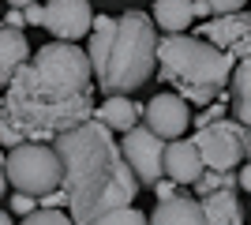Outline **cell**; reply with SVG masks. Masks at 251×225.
<instances>
[{
    "label": "cell",
    "mask_w": 251,
    "mask_h": 225,
    "mask_svg": "<svg viewBox=\"0 0 251 225\" xmlns=\"http://www.w3.org/2000/svg\"><path fill=\"white\" fill-rule=\"evenodd\" d=\"M101 222H131V225H143V222H147V214H143V210H135L131 203H124V206H113Z\"/></svg>",
    "instance_id": "obj_20"
},
{
    "label": "cell",
    "mask_w": 251,
    "mask_h": 225,
    "mask_svg": "<svg viewBox=\"0 0 251 225\" xmlns=\"http://www.w3.org/2000/svg\"><path fill=\"white\" fill-rule=\"evenodd\" d=\"M244 158H251V128L244 131Z\"/></svg>",
    "instance_id": "obj_27"
},
{
    "label": "cell",
    "mask_w": 251,
    "mask_h": 225,
    "mask_svg": "<svg viewBox=\"0 0 251 225\" xmlns=\"http://www.w3.org/2000/svg\"><path fill=\"white\" fill-rule=\"evenodd\" d=\"M4 23H8V26H15V30H23V8H8V15H4Z\"/></svg>",
    "instance_id": "obj_25"
},
{
    "label": "cell",
    "mask_w": 251,
    "mask_h": 225,
    "mask_svg": "<svg viewBox=\"0 0 251 225\" xmlns=\"http://www.w3.org/2000/svg\"><path fill=\"white\" fill-rule=\"evenodd\" d=\"M191 188H195V195H206L214 188H236V173L232 169H202Z\"/></svg>",
    "instance_id": "obj_18"
},
{
    "label": "cell",
    "mask_w": 251,
    "mask_h": 225,
    "mask_svg": "<svg viewBox=\"0 0 251 225\" xmlns=\"http://www.w3.org/2000/svg\"><path fill=\"white\" fill-rule=\"evenodd\" d=\"M236 184H240L244 192H251V158H248V165H244V169L236 173Z\"/></svg>",
    "instance_id": "obj_26"
},
{
    "label": "cell",
    "mask_w": 251,
    "mask_h": 225,
    "mask_svg": "<svg viewBox=\"0 0 251 225\" xmlns=\"http://www.w3.org/2000/svg\"><path fill=\"white\" fill-rule=\"evenodd\" d=\"M202 206V222L210 225H240L244 222V206L236 199V188H214V192L199 195Z\"/></svg>",
    "instance_id": "obj_12"
},
{
    "label": "cell",
    "mask_w": 251,
    "mask_h": 225,
    "mask_svg": "<svg viewBox=\"0 0 251 225\" xmlns=\"http://www.w3.org/2000/svg\"><path fill=\"white\" fill-rule=\"evenodd\" d=\"M26 4H34V0H8V8H26Z\"/></svg>",
    "instance_id": "obj_28"
},
{
    "label": "cell",
    "mask_w": 251,
    "mask_h": 225,
    "mask_svg": "<svg viewBox=\"0 0 251 225\" xmlns=\"http://www.w3.org/2000/svg\"><path fill=\"white\" fill-rule=\"evenodd\" d=\"M157 72L184 101L191 105H210L214 98L229 86L232 60L225 49H218L206 38H191L188 30L165 34L157 42Z\"/></svg>",
    "instance_id": "obj_4"
},
{
    "label": "cell",
    "mask_w": 251,
    "mask_h": 225,
    "mask_svg": "<svg viewBox=\"0 0 251 225\" xmlns=\"http://www.w3.org/2000/svg\"><path fill=\"white\" fill-rule=\"evenodd\" d=\"M139 109H143V105H135V101H131V94H109L101 105L94 109V117L101 120L105 128L127 131L131 124H139Z\"/></svg>",
    "instance_id": "obj_15"
},
{
    "label": "cell",
    "mask_w": 251,
    "mask_h": 225,
    "mask_svg": "<svg viewBox=\"0 0 251 225\" xmlns=\"http://www.w3.org/2000/svg\"><path fill=\"white\" fill-rule=\"evenodd\" d=\"M0 165H4V150H0Z\"/></svg>",
    "instance_id": "obj_31"
},
{
    "label": "cell",
    "mask_w": 251,
    "mask_h": 225,
    "mask_svg": "<svg viewBox=\"0 0 251 225\" xmlns=\"http://www.w3.org/2000/svg\"><path fill=\"white\" fill-rule=\"evenodd\" d=\"M11 222V214H8V210H0V225H8Z\"/></svg>",
    "instance_id": "obj_30"
},
{
    "label": "cell",
    "mask_w": 251,
    "mask_h": 225,
    "mask_svg": "<svg viewBox=\"0 0 251 225\" xmlns=\"http://www.w3.org/2000/svg\"><path fill=\"white\" fill-rule=\"evenodd\" d=\"M23 19H26V23H34V26H42V19H45V8L38 4V0H34V4H26V8H23Z\"/></svg>",
    "instance_id": "obj_24"
},
{
    "label": "cell",
    "mask_w": 251,
    "mask_h": 225,
    "mask_svg": "<svg viewBox=\"0 0 251 225\" xmlns=\"http://www.w3.org/2000/svg\"><path fill=\"white\" fill-rule=\"evenodd\" d=\"M229 86H232V117L240 120L244 128H251V56L232 64Z\"/></svg>",
    "instance_id": "obj_16"
},
{
    "label": "cell",
    "mask_w": 251,
    "mask_h": 225,
    "mask_svg": "<svg viewBox=\"0 0 251 225\" xmlns=\"http://www.w3.org/2000/svg\"><path fill=\"white\" fill-rule=\"evenodd\" d=\"M154 26H161L165 34H180L188 30L195 11H191V0H154V11H150Z\"/></svg>",
    "instance_id": "obj_17"
},
{
    "label": "cell",
    "mask_w": 251,
    "mask_h": 225,
    "mask_svg": "<svg viewBox=\"0 0 251 225\" xmlns=\"http://www.w3.org/2000/svg\"><path fill=\"white\" fill-rule=\"evenodd\" d=\"M52 150L60 158V188L68 195L72 222H101L113 206H124L135 199V173L120 154L113 128H105L98 117H86L75 128L52 135Z\"/></svg>",
    "instance_id": "obj_2"
},
{
    "label": "cell",
    "mask_w": 251,
    "mask_h": 225,
    "mask_svg": "<svg viewBox=\"0 0 251 225\" xmlns=\"http://www.w3.org/2000/svg\"><path fill=\"white\" fill-rule=\"evenodd\" d=\"M90 83L94 75L86 49L56 38L49 45H38V53L15 68L0 98V117L23 139H52L79 120L94 117Z\"/></svg>",
    "instance_id": "obj_1"
},
{
    "label": "cell",
    "mask_w": 251,
    "mask_h": 225,
    "mask_svg": "<svg viewBox=\"0 0 251 225\" xmlns=\"http://www.w3.org/2000/svg\"><path fill=\"white\" fill-rule=\"evenodd\" d=\"M202 4H206L214 15H221V11H236V8H244L248 0H202Z\"/></svg>",
    "instance_id": "obj_22"
},
{
    "label": "cell",
    "mask_w": 251,
    "mask_h": 225,
    "mask_svg": "<svg viewBox=\"0 0 251 225\" xmlns=\"http://www.w3.org/2000/svg\"><path fill=\"white\" fill-rule=\"evenodd\" d=\"M26 56H30V42H26V34L8 26V23H0V86H8V79L15 75V68L26 64Z\"/></svg>",
    "instance_id": "obj_13"
},
{
    "label": "cell",
    "mask_w": 251,
    "mask_h": 225,
    "mask_svg": "<svg viewBox=\"0 0 251 225\" xmlns=\"http://www.w3.org/2000/svg\"><path fill=\"white\" fill-rule=\"evenodd\" d=\"M90 23H94L90 0H49L45 4L42 26L60 42H79L83 34H90Z\"/></svg>",
    "instance_id": "obj_10"
},
{
    "label": "cell",
    "mask_w": 251,
    "mask_h": 225,
    "mask_svg": "<svg viewBox=\"0 0 251 225\" xmlns=\"http://www.w3.org/2000/svg\"><path fill=\"white\" fill-rule=\"evenodd\" d=\"M4 188H8V176H4V165H0V195H4Z\"/></svg>",
    "instance_id": "obj_29"
},
{
    "label": "cell",
    "mask_w": 251,
    "mask_h": 225,
    "mask_svg": "<svg viewBox=\"0 0 251 225\" xmlns=\"http://www.w3.org/2000/svg\"><path fill=\"white\" fill-rule=\"evenodd\" d=\"M23 225H64L68 222V210H60V206H34V210H26V214H19Z\"/></svg>",
    "instance_id": "obj_19"
},
{
    "label": "cell",
    "mask_w": 251,
    "mask_h": 225,
    "mask_svg": "<svg viewBox=\"0 0 251 225\" xmlns=\"http://www.w3.org/2000/svg\"><path fill=\"white\" fill-rule=\"evenodd\" d=\"M161 150H165V139L154 135L147 124H131L120 139V154L131 165L139 188H150V184L161 176Z\"/></svg>",
    "instance_id": "obj_7"
},
{
    "label": "cell",
    "mask_w": 251,
    "mask_h": 225,
    "mask_svg": "<svg viewBox=\"0 0 251 225\" xmlns=\"http://www.w3.org/2000/svg\"><path fill=\"white\" fill-rule=\"evenodd\" d=\"M4 176L11 180L15 192H30V195H45L52 188H60V158L56 150L45 143H15L4 154Z\"/></svg>",
    "instance_id": "obj_5"
},
{
    "label": "cell",
    "mask_w": 251,
    "mask_h": 225,
    "mask_svg": "<svg viewBox=\"0 0 251 225\" xmlns=\"http://www.w3.org/2000/svg\"><path fill=\"white\" fill-rule=\"evenodd\" d=\"M244 124L240 120H210V124H199L195 131V147L202 154V165L206 169H236L244 161Z\"/></svg>",
    "instance_id": "obj_6"
},
{
    "label": "cell",
    "mask_w": 251,
    "mask_h": 225,
    "mask_svg": "<svg viewBox=\"0 0 251 225\" xmlns=\"http://www.w3.org/2000/svg\"><path fill=\"white\" fill-rule=\"evenodd\" d=\"M202 38L214 42L218 49L232 56V60H244L251 56V11H221V15H210L202 23Z\"/></svg>",
    "instance_id": "obj_8"
},
{
    "label": "cell",
    "mask_w": 251,
    "mask_h": 225,
    "mask_svg": "<svg viewBox=\"0 0 251 225\" xmlns=\"http://www.w3.org/2000/svg\"><path fill=\"white\" fill-rule=\"evenodd\" d=\"M139 113H143V124L161 139H176L191 124V109L180 94H154Z\"/></svg>",
    "instance_id": "obj_9"
},
{
    "label": "cell",
    "mask_w": 251,
    "mask_h": 225,
    "mask_svg": "<svg viewBox=\"0 0 251 225\" xmlns=\"http://www.w3.org/2000/svg\"><path fill=\"white\" fill-rule=\"evenodd\" d=\"M206 169L202 165V154L191 139H165V150H161V176L176 184H195V176Z\"/></svg>",
    "instance_id": "obj_11"
},
{
    "label": "cell",
    "mask_w": 251,
    "mask_h": 225,
    "mask_svg": "<svg viewBox=\"0 0 251 225\" xmlns=\"http://www.w3.org/2000/svg\"><path fill=\"white\" fill-rule=\"evenodd\" d=\"M150 222H161V225H188V222H202V206H199V195H165L161 203L154 206Z\"/></svg>",
    "instance_id": "obj_14"
},
{
    "label": "cell",
    "mask_w": 251,
    "mask_h": 225,
    "mask_svg": "<svg viewBox=\"0 0 251 225\" xmlns=\"http://www.w3.org/2000/svg\"><path fill=\"white\" fill-rule=\"evenodd\" d=\"M34 206H38V199H34L30 192H15L11 195V210H15V214H26V210H34Z\"/></svg>",
    "instance_id": "obj_21"
},
{
    "label": "cell",
    "mask_w": 251,
    "mask_h": 225,
    "mask_svg": "<svg viewBox=\"0 0 251 225\" xmlns=\"http://www.w3.org/2000/svg\"><path fill=\"white\" fill-rule=\"evenodd\" d=\"M0 143H4V147H15V143H23V135H19L15 128H11V124H8L4 117H0Z\"/></svg>",
    "instance_id": "obj_23"
},
{
    "label": "cell",
    "mask_w": 251,
    "mask_h": 225,
    "mask_svg": "<svg viewBox=\"0 0 251 225\" xmlns=\"http://www.w3.org/2000/svg\"><path fill=\"white\" fill-rule=\"evenodd\" d=\"M86 60L105 94H135L157 60L154 19L139 8H127L124 15H94Z\"/></svg>",
    "instance_id": "obj_3"
}]
</instances>
